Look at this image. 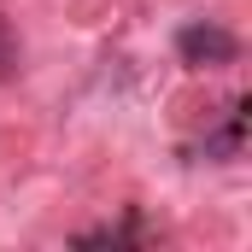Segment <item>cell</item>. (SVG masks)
Instances as JSON below:
<instances>
[{
    "label": "cell",
    "instance_id": "cell-1",
    "mask_svg": "<svg viewBox=\"0 0 252 252\" xmlns=\"http://www.w3.org/2000/svg\"><path fill=\"white\" fill-rule=\"evenodd\" d=\"M176 59L193 64V70H229L241 59V35L229 24H217V18H188L176 30Z\"/></svg>",
    "mask_w": 252,
    "mask_h": 252
},
{
    "label": "cell",
    "instance_id": "cell-2",
    "mask_svg": "<svg viewBox=\"0 0 252 252\" xmlns=\"http://www.w3.org/2000/svg\"><path fill=\"white\" fill-rule=\"evenodd\" d=\"M241 147H247V100H235L229 118L199 141V158L205 164H229V158H241Z\"/></svg>",
    "mask_w": 252,
    "mask_h": 252
},
{
    "label": "cell",
    "instance_id": "cell-3",
    "mask_svg": "<svg viewBox=\"0 0 252 252\" xmlns=\"http://www.w3.org/2000/svg\"><path fill=\"white\" fill-rule=\"evenodd\" d=\"M129 241H147V229L129 217V223H106V229H88L82 247H129Z\"/></svg>",
    "mask_w": 252,
    "mask_h": 252
},
{
    "label": "cell",
    "instance_id": "cell-4",
    "mask_svg": "<svg viewBox=\"0 0 252 252\" xmlns=\"http://www.w3.org/2000/svg\"><path fill=\"white\" fill-rule=\"evenodd\" d=\"M6 76H18V41H12V30L0 24V82Z\"/></svg>",
    "mask_w": 252,
    "mask_h": 252
}]
</instances>
